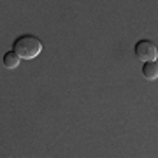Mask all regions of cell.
<instances>
[{"label": "cell", "mask_w": 158, "mask_h": 158, "mask_svg": "<svg viewBox=\"0 0 158 158\" xmlns=\"http://www.w3.org/2000/svg\"><path fill=\"white\" fill-rule=\"evenodd\" d=\"M4 67H7V69H16L18 65H19V62H21V58L18 56L14 51H9V53H6L4 55Z\"/></svg>", "instance_id": "cell-4"}, {"label": "cell", "mask_w": 158, "mask_h": 158, "mask_svg": "<svg viewBox=\"0 0 158 158\" xmlns=\"http://www.w3.org/2000/svg\"><path fill=\"white\" fill-rule=\"evenodd\" d=\"M142 74H144V77L149 79V81H155L158 77V65L156 62H146L144 63V67H142Z\"/></svg>", "instance_id": "cell-3"}, {"label": "cell", "mask_w": 158, "mask_h": 158, "mask_svg": "<svg viewBox=\"0 0 158 158\" xmlns=\"http://www.w3.org/2000/svg\"><path fill=\"white\" fill-rule=\"evenodd\" d=\"M12 51L23 60H32L42 53V40L35 35H19L12 42Z\"/></svg>", "instance_id": "cell-1"}, {"label": "cell", "mask_w": 158, "mask_h": 158, "mask_svg": "<svg viewBox=\"0 0 158 158\" xmlns=\"http://www.w3.org/2000/svg\"><path fill=\"white\" fill-rule=\"evenodd\" d=\"M135 56L142 62H156L158 58V49L156 44L149 39H142L135 44Z\"/></svg>", "instance_id": "cell-2"}]
</instances>
